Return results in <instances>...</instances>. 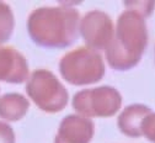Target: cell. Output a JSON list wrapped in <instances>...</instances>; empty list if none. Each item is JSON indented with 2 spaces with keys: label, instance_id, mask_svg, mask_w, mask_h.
I'll return each instance as SVG.
<instances>
[{
  "label": "cell",
  "instance_id": "8fae6325",
  "mask_svg": "<svg viewBox=\"0 0 155 143\" xmlns=\"http://www.w3.org/2000/svg\"><path fill=\"white\" fill-rule=\"evenodd\" d=\"M104 52H105V59H106L107 64L110 66V68H112L113 70H117V72L130 70L140 62L139 58L126 52L116 42L114 38L106 47V49Z\"/></svg>",
  "mask_w": 155,
  "mask_h": 143
},
{
  "label": "cell",
  "instance_id": "52a82bcc",
  "mask_svg": "<svg viewBox=\"0 0 155 143\" xmlns=\"http://www.w3.org/2000/svg\"><path fill=\"white\" fill-rule=\"evenodd\" d=\"M94 134L95 124L92 118L73 114L61 121L54 143H90Z\"/></svg>",
  "mask_w": 155,
  "mask_h": 143
},
{
  "label": "cell",
  "instance_id": "30bf717a",
  "mask_svg": "<svg viewBox=\"0 0 155 143\" xmlns=\"http://www.w3.org/2000/svg\"><path fill=\"white\" fill-rule=\"evenodd\" d=\"M30 109V100L20 93H6L0 96V120L17 122L22 120Z\"/></svg>",
  "mask_w": 155,
  "mask_h": 143
},
{
  "label": "cell",
  "instance_id": "5b68a950",
  "mask_svg": "<svg viewBox=\"0 0 155 143\" xmlns=\"http://www.w3.org/2000/svg\"><path fill=\"white\" fill-rule=\"evenodd\" d=\"M114 41L126 52L142 59L149 41L147 19L134 10L124 9L114 24Z\"/></svg>",
  "mask_w": 155,
  "mask_h": 143
},
{
  "label": "cell",
  "instance_id": "7a4b0ae2",
  "mask_svg": "<svg viewBox=\"0 0 155 143\" xmlns=\"http://www.w3.org/2000/svg\"><path fill=\"white\" fill-rule=\"evenodd\" d=\"M58 69L67 83L76 87L99 83L106 73L101 53L87 47H79L65 53L59 60Z\"/></svg>",
  "mask_w": 155,
  "mask_h": 143
},
{
  "label": "cell",
  "instance_id": "6da1fadb",
  "mask_svg": "<svg viewBox=\"0 0 155 143\" xmlns=\"http://www.w3.org/2000/svg\"><path fill=\"white\" fill-rule=\"evenodd\" d=\"M80 17L70 3L37 8L27 17V33L32 42L42 48H67L79 37Z\"/></svg>",
  "mask_w": 155,
  "mask_h": 143
},
{
  "label": "cell",
  "instance_id": "277c9868",
  "mask_svg": "<svg viewBox=\"0 0 155 143\" xmlns=\"http://www.w3.org/2000/svg\"><path fill=\"white\" fill-rule=\"evenodd\" d=\"M121 93L111 87L101 85L91 89H83L75 93L71 100V106L80 116L92 117H112L122 107Z\"/></svg>",
  "mask_w": 155,
  "mask_h": 143
},
{
  "label": "cell",
  "instance_id": "ba28073f",
  "mask_svg": "<svg viewBox=\"0 0 155 143\" xmlns=\"http://www.w3.org/2000/svg\"><path fill=\"white\" fill-rule=\"evenodd\" d=\"M28 62L17 49L0 46V81L22 84L30 77Z\"/></svg>",
  "mask_w": 155,
  "mask_h": 143
},
{
  "label": "cell",
  "instance_id": "9c48e42d",
  "mask_svg": "<svg viewBox=\"0 0 155 143\" xmlns=\"http://www.w3.org/2000/svg\"><path fill=\"white\" fill-rule=\"evenodd\" d=\"M151 107L144 104H132L126 106L117 117V127L118 130L127 137L138 138L142 137V121L143 118L150 114Z\"/></svg>",
  "mask_w": 155,
  "mask_h": 143
},
{
  "label": "cell",
  "instance_id": "9a60e30c",
  "mask_svg": "<svg viewBox=\"0 0 155 143\" xmlns=\"http://www.w3.org/2000/svg\"><path fill=\"white\" fill-rule=\"evenodd\" d=\"M0 143H16V136L10 124L0 120Z\"/></svg>",
  "mask_w": 155,
  "mask_h": 143
},
{
  "label": "cell",
  "instance_id": "5bb4252c",
  "mask_svg": "<svg viewBox=\"0 0 155 143\" xmlns=\"http://www.w3.org/2000/svg\"><path fill=\"white\" fill-rule=\"evenodd\" d=\"M124 6L126 9L139 12L147 19L153 14L155 9V2H124Z\"/></svg>",
  "mask_w": 155,
  "mask_h": 143
},
{
  "label": "cell",
  "instance_id": "7c38bea8",
  "mask_svg": "<svg viewBox=\"0 0 155 143\" xmlns=\"http://www.w3.org/2000/svg\"><path fill=\"white\" fill-rule=\"evenodd\" d=\"M15 30V15L12 9L0 2V46H4L11 38Z\"/></svg>",
  "mask_w": 155,
  "mask_h": 143
},
{
  "label": "cell",
  "instance_id": "2e32d148",
  "mask_svg": "<svg viewBox=\"0 0 155 143\" xmlns=\"http://www.w3.org/2000/svg\"><path fill=\"white\" fill-rule=\"evenodd\" d=\"M154 63H155V45H154Z\"/></svg>",
  "mask_w": 155,
  "mask_h": 143
},
{
  "label": "cell",
  "instance_id": "3957f363",
  "mask_svg": "<svg viewBox=\"0 0 155 143\" xmlns=\"http://www.w3.org/2000/svg\"><path fill=\"white\" fill-rule=\"evenodd\" d=\"M26 94L32 103L45 112L57 114L65 109L69 93L53 72L40 68L26 80Z\"/></svg>",
  "mask_w": 155,
  "mask_h": 143
},
{
  "label": "cell",
  "instance_id": "4fadbf2b",
  "mask_svg": "<svg viewBox=\"0 0 155 143\" xmlns=\"http://www.w3.org/2000/svg\"><path fill=\"white\" fill-rule=\"evenodd\" d=\"M140 131H142L143 137H145L148 141L155 143V112L151 111L143 118Z\"/></svg>",
  "mask_w": 155,
  "mask_h": 143
},
{
  "label": "cell",
  "instance_id": "8992f818",
  "mask_svg": "<svg viewBox=\"0 0 155 143\" xmlns=\"http://www.w3.org/2000/svg\"><path fill=\"white\" fill-rule=\"evenodd\" d=\"M79 36L85 47L94 51H105L114 38V24L111 16L99 9L87 11L79 22Z\"/></svg>",
  "mask_w": 155,
  "mask_h": 143
}]
</instances>
